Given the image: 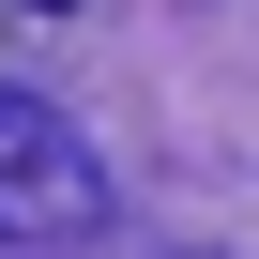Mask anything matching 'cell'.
Masks as SVG:
<instances>
[{
  "label": "cell",
  "mask_w": 259,
  "mask_h": 259,
  "mask_svg": "<svg viewBox=\"0 0 259 259\" xmlns=\"http://www.w3.org/2000/svg\"><path fill=\"white\" fill-rule=\"evenodd\" d=\"M92 213H107L92 138H76L46 92H0V244H76Z\"/></svg>",
  "instance_id": "6da1fadb"
},
{
  "label": "cell",
  "mask_w": 259,
  "mask_h": 259,
  "mask_svg": "<svg viewBox=\"0 0 259 259\" xmlns=\"http://www.w3.org/2000/svg\"><path fill=\"white\" fill-rule=\"evenodd\" d=\"M31 16H61V0H31Z\"/></svg>",
  "instance_id": "7a4b0ae2"
}]
</instances>
